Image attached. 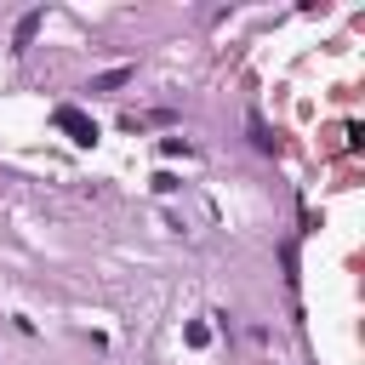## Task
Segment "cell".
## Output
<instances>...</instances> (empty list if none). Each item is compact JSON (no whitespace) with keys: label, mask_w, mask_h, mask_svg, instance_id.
<instances>
[{"label":"cell","mask_w":365,"mask_h":365,"mask_svg":"<svg viewBox=\"0 0 365 365\" xmlns=\"http://www.w3.org/2000/svg\"><path fill=\"white\" fill-rule=\"evenodd\" d=\"M57 125H68V131H74L80 143H91V137H97V125H86V120H80L74 108H57Z\"/></svg>","instance_id":"1"}]
</instances>
